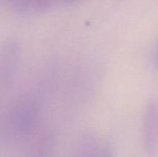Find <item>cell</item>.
Listing matches in <instances>:
<instances>
[{
  "instance_id": "3957f363",
  "label": "cell",
  "mask_w": 158,
  "mask_h": 157,
  "mask_svg": "<svg viewBox=\"0 0 158 157\" xmlns=\"http://www.w3.org/2000/svg\"><path fill=\"white\" fill-rule=\"evenodd\" d=\"M53 143L52 140L46 139L41 143L32 157H52Z\"/></svg>"
},
{
  "instance_id": "7a4b0ae2",
  "label": "cell",
  "mask_w": 158,
  "mask_h": 157,
  "mask_svg": "<svg viewBox=\"0 0 158 157\" xmlns=\"http://www.w3.org/2000/svg\"><path fill=\"white\" fill-rule=\"evenodd\" d=\"M97 151L94 150V143L90 139H84L77 147L71 157H94Z\"/></svg>"
},
{
  "instance_id": "5b68a950",
  "label": "cell",
  "mask_w": 158,
  "mask_h": 157,
  "mask_svg": "<svg viewBox=\"0 0 158 157\" xmlns=\"http://www.w3.org/2000/svg\"><path fill=\"white\" fill-rule=\"evenodd\" d=\"M52 2V0H23V3L28 6L30 3H32L34 6H38L39 8H42L49 5Z\"/></svg>"
},
{
  "instance_id": "277c9868",
  "label": "cell",
  "mask_w": 158,
  "mask_h": 157,
  "mask_svg": "<svg viewBox=\"0 0 158 157\" xmlns=\"http://www.w3.org/2000/svg\"><path fill=\"white\" fill-rule=\"evenodd\" d=\"M94 157H114L113 148L110 145H105L101 149L97 150Z\"/></svg>"
},
{
  "instance_id": "6da1fadb",
  "label": "cell",
  "mask_w": 158,
  "mask_h": 157,
  "mask_svg": "<svg viewBox=\"0 0 158 157\" xmlns=\"http://www.w3.org/2000/svg\"><path fill=\"white\" fill-rule=\"evenodd\" d=\"M143 139L146 152L149 155H154L158 139V107L154 103H150L145 109Z\"/></svg>"
}]
</instances>
